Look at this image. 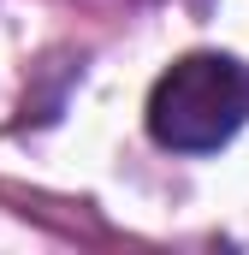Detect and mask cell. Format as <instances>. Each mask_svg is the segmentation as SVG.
<instances>
[{"instance_id": "obj_1", "label": "cell", "mask_w": 249, "mask_h": 255, "mask_svg": "<svg viewBox=\"0 0 249 255\" xmlns=\"http://www.w3.org/2000/svg\"><path fill=\"white\" fill-rule=\"evenodd\" d=\"M249 119V65L232 54H184L160 71L148 95V136L172 154H208L226 148Z\"/></svg>"}]
</instances>
